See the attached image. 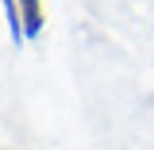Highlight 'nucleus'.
I'll return each mask as SVG.
<instances>
[{"label": "nucleus", "mask_w": 154, "mask_h": 150, "mask_svg": "<svg viewBox=\"0 0 154 150\" xmlns=\"http://www.w3.org/2000/svg\"><path fill=\"white\" fill-rule=\"evenodd\" d=\"M0 8H4V19H8V35L16 46H23L27 38H23V16H19V0H0Z\"/></svg>", "instance_id": "nucleus-2"}, {"label": "nucleus", "mask_w": 154, "mask_h": 150, "mask_svg": "<svg viewBox=\"0 0 154 150\" xmlns=\"http://www.w3.org/2000/svg\"><path fill=\"white\" fill-rule=\"evenodd\" d=\"M19 16H23V38H27V42L42 35V23H46L42 0H19Z\"/></svg>", "instance_id": "nucleus-1"}]
</instances>
